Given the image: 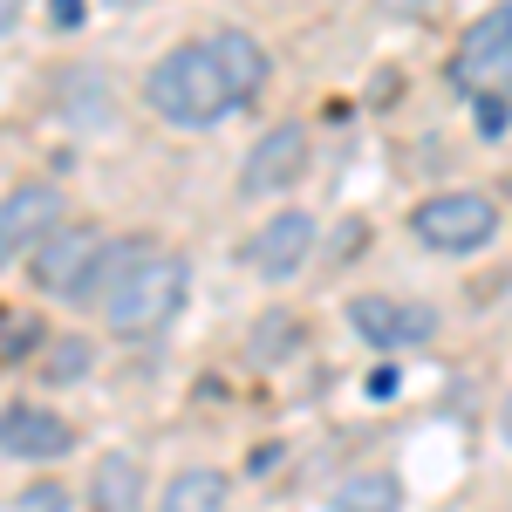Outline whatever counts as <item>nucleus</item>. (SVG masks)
Listing matches in <instances>:
<instances>
[{
    "label": "nucleus",
    "mask_w": 512,
    "mask_h": 512,
    "mask_svg": "<svg viewBox=\"0 0 512 512\" xmlns=\"http://www.w3.org/2000/svg\"><path fill=\"white\" fill-rule=\"evenodd\" d=\"M185 274H192V267H185L178 253L144 246V253L103 287V315H110V328H117L123 342H151V335H164V328L178 321V308H185V287H192Z\"/></svg>",
    "instance_id": "f257e3e1"
},
{
    "label": "nucleus",
    "mask_w": 512,
    "mask_h": 512,
    "mask_svg": "<svg viewBox=\"0 0 512 512\" xmlns=\"http://www.w3.org/2000/svg\"><path fill=\"white\" fill-rule=\"evenodd\" d=\"M144 103L171 130H212L226 110H239L233 96H226V82H219V62H212L205 41H185V48L158 55V69L144 76Z\"/></svg>",
    "instance_id": "f03ea898"
},
{
    "label": "nucleus",
    "mask_w": 512,
    "mask_h": 512,
    "mask_svg": "<svg viewBox=\"0 0 512 512\" xmlns=\"http://www.w3.org/2000/svg\"><path fill=\"white\" fill-rule=\"evenodd\" d=\"M451 89L472 96V103H512V0L506 7H485L472 28L458 35Z\"/></svg>",
    "instance_id": "7ed1b4c3"
},
{
    "label": "nucleus",
    "mask_w": 512,
    "mask_h": 512,
    "mask_svg": "<svg viewBox=\"0 0 512 512\" xmlns=\"http://www.w3.org/2000/svg\"><path fill=\"white\" fill-rule=\"evenodd\" d=\"M410 233L424 239L431 253H478L485 239L499 233V205L485 192H437L410 212Z\"/></svg>",
    "instance_id": "20e7f679"
},
{
    "label": "nucleus",
    "mask_w": 512,
    "mask_h": 512,
    "mask_svg": "<svg viewBox=\"0 0 512 512\" xmlns=\"http://www.w3.org/2000/svg\"><path fill=\"white\" fill-rule=\"evenodd\" d=\"M103 260V233L96 226H55V233L35 246V287L41 294H62V301H82V287Z\"/></svg>",
    "instance_id": "39448f33"
},
{
    "label": "nucleus",
    "mask_w": 512,
    "mask_h": 512,
    "mask_svg": "<svg viewBox=\"0 0 512 512\" xmlns=\"http://www.w3.org/2000/svg\"><path fill=\"white\" fill-rule=\"evenodd\" d=\"M308 253H315V212H294V205L246 239V267L260 280H294L308 267Z\"/></svg>",
    "instance_id": "423d86ee"
},
{
    "label": "nucleus",
    "mask_w": 512,
    "mask_h": 512,
    "mask_svg": "<svg viewBox=\"0 0 512 512\" xmlns=\"http://www.w3.org/2000/svg\"><path fill=\"white\" fill-rule=\"evenodd\" d=\"M301 171H308V130H301V123H274V130L246 151L239 192L246 198H274V192H287Z\"/></svg>",
    "instance_id": "0eeeda50"
},
{
    "label": "nucleus",
    "mask_w": 512,
    "mask_h": 512,
    "mask_svg": "<svg viewBox=\"0 0 512 512\" xmlns=\"http://www.w3.org/2000/svg\"><path fill=\"white\" fill-rule=\"evenodd\" d=\"M69 219V205L55 185H14V192L0 198V260H14V253H35L41 239L55 233Z\"/></svg>",
    "instance_id": "6e6552de"
},
{
    "label": "nucleus",
    "mask_w": 512,
    "mask_h": 512,
    "mask_svg": "<svg viewBox=\"0 0 512 512\" xmlns=\"http://www.w3.org/2000/svg\"><path fill=\"white\" fill-rule=\"evenodd\" d=\"M349 328L369 342V349H417V342H431L437 315H431V308H417V301L362 294V301H349Z\"/></svg>",
    "instance_id": "1a4fd4ad"
},
{
    "label": "nucleus",
    "mask_w": 512,
    "mask_h": 512,
    "mask_svg": "<svg viewBox=\"0 0 512 512\" xmlns=\"http://www.w3.org/2000/svg\"><path fill=\"white\" fill-rule=\"evenodd\" d=\"M69 444H76V431H69L55 410H41V403H7V410H0V451H7V458L48 465V458H62Z\"/></svg>",
    "instance_id": "9d476101"
},
{
    "label": "nucleus",
    "mask_w": 512,
    "mask_h": 512,
    "mask_svg": "<svg viewBox=\"0 0 512 512\" xmlns=\"http://www.w3.org/2000/svg\"><path fill=\"white\" fill-rule=\"evenodd\" d=\"M205 48H212V62H219V82H226V96H233V103H253V96L267 89V69H274V62H267V48H260L253 35H239V28H219V35L205 41Z\"/></svg>",
    "instance_id": "9b49d317"
},
{
    "label": "nucleus",
    "mask_w": 512,
    "mask_h": 512,
    "mask_svg": "<svg viewBox=\"0 0 512 512\" xmlns=\"http://www.w3.org/2000/svg\"><path fill=\"white\" fill-rule=\"evenodd\" d=\"M144 506V458L137 451H103L89 472V512H137Z\"/></svg>",
    "instance_id": "f8f14e48"
},
{
    "label": "nucleus",
    "mask_w": 512,
    "mask_h": 512,
    "mask_svg": "<svg viewBox=\"0 0 512 512\" xmlns=\"http://www.w3.org/2000/svg\"><path fill=\"white\" fill-rule=\"evenodd\" d=\"M226 492H233V478H226V472L192 465V472H178L158 492V512H226Z\"/></svg>",
    "instance_id": "ddd939ff"
},
{
    "label": "nucleus",
    "mask_w": 512,
    "mask_h": 512,
    "mask_svg": "<svg viewBox=\"0 0 512 512\" xmlns=\"http://www.w3.org/2000/svg\"><path fill=\"white\" fill-rule=\"evenodd\" d=\"M396 478L390 472H355L335 485V512H396Z\"/></svg>",
    "instance_id": "4468645a"
},
{
    "label": "nucleus",
    "mask_w": 512,
    "mask_h": 512,
    "mask_svg": "<svg viewBox=\"0 0 512 512\" xmlns=\"http://www.w3.org/2000/svg\"><path fill=\"white\" fill-rule=\"evenodd\" d=\"M294 349H301V321H287V315L260 321V335H253V355L260 362H280V355H294Z\"/></svg>",
    "instance_id": "2eb2a0df"
},
{
    "label": "nucleus",
    "mask_w": 512,
    "mask_h": 512,
    "mask_svg": "<svg viewBox=\"0 0 512 512\" xmlns=\"http://www.w3.org/2000/svg\"><path fill=\"white\" fill-rule=\"evenodd\" d=\"M89 362H96L89 342H76V335H69V342H55V349H48V383H76Z\"/></svg>",
    "instance_id": "dca6fc26"
},
{
    "label": "nucleus",
    "mask_w": 512,
    "mask_h": 512,
    "mask_svg": "<svg viewBox=\"0 0 512 512\" xmlns=\"http://www.w3.org/2000/svg\"><path fill=\"white\" fill-rule=\"evenodd\" d=\"M35 342H41L35 315H0V362H7V355H28Z\"/></svg>",
    "instance_id": "f3484780"
},
{
    "label": "nucleus",
    "mask_w": 512,
    "mask_h": 512,
    "mask_svg": "<svg viewBox=\"0 0 512 512\" xmlns=\"http://www.w3.org/2000/svg\"><path fill=\"white\" fill-rule=\"evenodd\" d=\"M14 512H69V492H62V485H28V492L14 499Z\"/></svg>",
    "instance_id": "a211bd4d"
},
{
    "label": "nucleus",
    "mask_w": 512,
    "mask_h": 512,
    "mask_svg": "<svg viewBox=\"0 0 512 512\" xmlns=\"http://www.w3.org/2000/svg\"><path fill=\"white\" fill-rule=\"evenodd\" d=\"M506 123H512V103H478V130H485V137H499Z\"/></svg>",
    "instance_id": "6ab92c4d"
},
{
    "label": "nucleus",
    "mask_w": 512,
    "mask_h": 512,
    "mask_svg": "<svg viewBox=\"0 0 512 512\" xmlns=\"http://www.w3.org/2000/svg\"><path fill=\"white\" fill-rule=\"evenodd\" d=\"M55 21H62V28H76V21H82V0H55Z\"/></svg>",
    "instance_id": "aec40b11"
},
{
    "label": "nucleus",
    "mask_w": 512,
    "mask_h": 512,
    "mask_svg": "<svg viewBox=\"0 0 512 512\" xmlns=\"http://www.w3.org/2000/svg\"><path fill=\"white\" fill-rule=\"evenodd\" d=\"M21 7H28V0H0V35H7V28L21 21Z\"/></svg>",
    "instance_id": "412c9836"
},
{
    "label": "nucleus",
    "mask_w": 512,
    "mask_h": 512,
    "mask_svg": "<svg viewBox=\"0 0 512 512\" xmlns=\"http://www.w3.org/2000/svg\"><path fill=\"white\" fill-rule=\"evenodd\" d=\"M499 431H506V444H512V390H506V403H499Z\"/></svg>",
    "instance_id": "4be33fe9"
},
{
    "label": "nucleus",
    "mask_w": 512,
    "mask_h": 512,
    "mask_svg": "<svg viewBox=\"0 0 512 512\" xmlns=\"http://www.w3.org/2000/svg\"><path fill=\"white\" fill-rule=\"evenodd\" d=\"M110 7H144V0H110Z\"/></svg>",
    "instance_id": "5701e85b"
}]
</instances>
